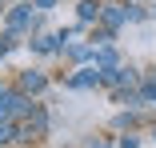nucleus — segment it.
Returning <instances> with one entry per match:
<instances>
[{"mask_svg": "<svg viewBox=\"0 0 156 148\" xmlns=\"http://www.w3.org/2000/svg\"><path fill=\"white\" fill-rule=\"evenodd\" d=\"M92 60H96V68H104V72H112L120 56H116V48H108V44H104V48H100L96 56H92Z\"/></svg>", "mask_w": 156, "mask_h": 148, "instance_id": "nucleus-6", "label": "nucleus"}, {"mask_svg": "<svg viewBox=\"0 0 156 148\" xmlns=\"http://www.w3.org/2000/svg\"><path fill=\"white\" fill-rule=\"evenodd\" d=\"M96 84H104L100 68H80L76 76H68V88H96Z\"/></svg>", "mask_w": 156, "mask_h": 148, "instance_id": "nucleus-3", "label": "nucleus"}, {"mask_svg": "<svg viewBox=\"0 0 156 148\" xmlns=\"http://www.w3.org/2000/svg\"><path fill=\"white\" fill-rule=\"evenodd\" d=\"M8 48H12V32H4V36H0V56H4Z\"/></svg>", "mask_w": 156, "mask_h": 148, "instance_id": "nucleus-10", "label": "nucleus"}, {"mask_svg": "<svg viewBox=\"0 0 156 148\" xmlns=\"http://www.w3.org/2000/svg\"><path fill=\"white\" fill-rule=\"evenodd\" d=\"M44 88H48V76L44 72H24L20 76V92L28 96V92H44Z\"/></svg>", "mask_w": 156, "mask_h": 148, "instance_id": "nucleus-4", "label": "nucleus"}, {"mask_svg": "<svg viewBox=\"0 0 156 148\" xmlns=\"http://www.w3.org/2000/svg\"><path fill=\"white\" fill-rule=\"evenodd\" d=\"M140 96H144V100H152V104H156V80H152V84H144V92H140Z\"/></svg>", "mask_w": 156, "mask_h": 148, "instance_id": "nucleus-9", "label": "nucleus"}, {"mask_svg": "<svg viewBox=\"0 0 156 148\" xmlns=\"http://www.w3.org/2000/svg\"><path fill=\"white\" fill-rule=\"evenodd\" d=\"M12 140H20V128L12 120H0V144H12Z\"/></svg>", "mask_w": 156, "mask_h": 148, "instance_id": "nucleus-7", "label": "nucleus"}, {"mask_svg": "<svg viewBox=\"0 0 156 148\" xmlns=\"http://www.w3.org/2000/svg\"><path fill=\"white\" fill-rule=\"evenodd\" d=\"M104 4L100 0H80V24H92V20H100Z\"/></svg>", "mask_w": 156, "mask_h": 148, "instance_id": "nucleus-5", "label": "nucleus"}, {"mask_svg": "<svg viewBox=\"0 0 156 148\" xmlns=\"http://www.w3.org/2000/svg\"><path fill=\"white\" fill-rule=\"evenodd\" d=\"M32 4H36V8H52V4H56V0H32Z\"/></svg>", "mask_w": 156, "mask_h": 148, "instance_id": "nucleus-11", "label": "nucleus"}, {"mask_svg": "<svg viewBox=\"0 0 156 148\" xmlns=\"http://www.w3.org/2000/svg\"><path fill=\"white\" fill-rule=\"evenodd\" d=\"M152 16H156V4H152Z\"/></svg>", "mask_w": 156, "mask_h": 148, "instance_id": "nucleus-12", "label": "nucleus"}, {"mask_svg": "<svg viewBox=\"0 0 156 148\" xmlns=\"http://www.w3.org/2000/svg\"><path fill=\"white\" fill-rule=\"evenodd\" d=\"M100 148H108V144H100Z\"/></svg>", "mask_w": 156, "mask_h": 148, "instance_id": "nucleus-14", "label": "nucleus"}, {"mask_svg": "<svg viewBox=\"0 0 156 148\" xmlns=\"http://www.w3.org/2000/svg\"><path fill=\"white\" fill-rule=\"evenodd\" d=\"M32 8H36V4H16V8L8 12V32H12V36L36 28V12H32Z\"/></svg>", "mask_w": 156, "mask_h": 148, "instance_id": "nucleus-2", "label": "nucleus"}, {"mask_svg": "<svg viewBox=\"0 0 156 148\" xmlns=\"http://www.w3.org/2000/svg\"><path fill=\"white\" fill-rule=\"evenodd\" d=\"M72 60H88V56H96V48H88V44H72Z\"/></svg>", "mask_w": 156, "mask_h": 148, "instance_id": "nucleus-8", "label": "nucleus"}, {"mask_svg": "<svg viewBox=\"0 0 156 148\" xmlns=\"http://www.w3.org/2000/svg\"><path fill=\"white\" fill-rule=\"evenodd\" d=\"M144 12L136 8V4H104V12H100V20H104V32H116V28H124V24H132V20H140Z\"/></svg>", "mask_w": 156, "mask_h": 148, "instance_id": "nucleus-1", "label": "nucleus"}, {"mask_svg": "<svg viewBox=\"0 0 156 148\" xmlns=\"http://www.w3.org/2000/svg\"><path fill=\"white\" fill-rule=\"evenodd\" d=\"M0 4H4V0H0Z\"/></svg>", "mask_w": 156, "mask_h": 148, "instance_id": "nucleus-15", "label": "nucleus"}, {"mask_svg": "<svg viewBox=\"0 0 156 148\" xmlns=\"http://www.w3.org/2000/svg\"><path fill=\"white\" fill-rule=\"evenodd\" d=\"M152 136H156V128H152Z\"/></svg>", "mask_w": 156, "mask_h": 148, "instance_id": "nucleus-13", "label": "nucleus"}]
</instances>
